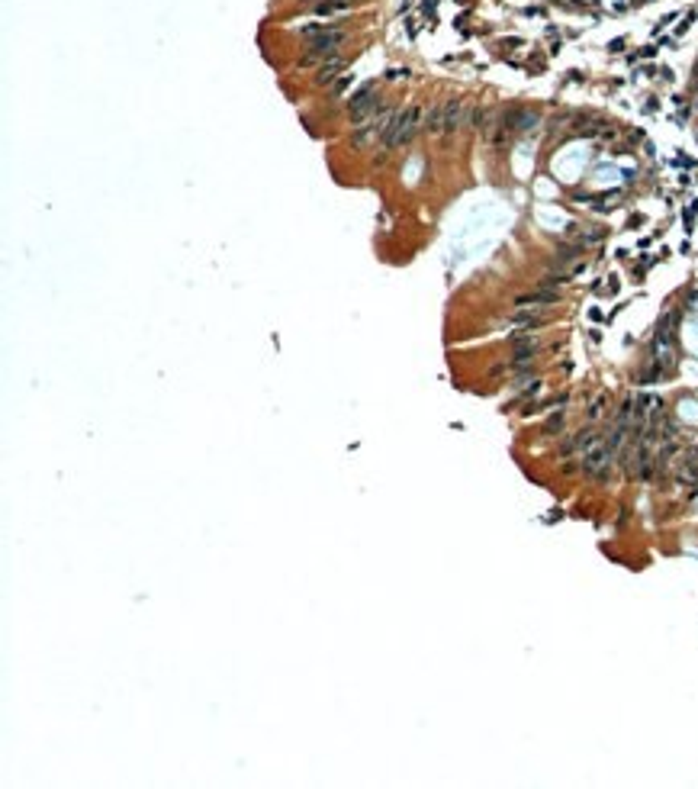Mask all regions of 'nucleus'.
Returning <instances> with one entry per match:
<instances>
[{
  "label": "nucleus",
  "instance_id": "f03ea898",
  "mask_svg": "<svg viewBox=\"0 0 698 789\" xmlns=\"http://www.w3.org/2000/svg\"><path fill=\"white\" fill-rule=\"evenodd\" d=\"M611 458H615V454H611V448L599 438V442H595L589 451H583V470L589 474V477L605 480V477H608V467H611Z\"/></svg>",
  "mask_w": 698,
  "mask_h": 789
},
{
  "label": "nucleus",
  "instance_id": "7ed1b4c3",
  "mask_svg": "<svg viewBox=\"0 0 698 789\" xmlns=\"http://www.w3.org/2000/svg\"><path fill=\"white\" fill-rule=\"evenodd\" d=\"M341 33L338 29H325V33H318L316 39H312L309 45V55L303 58V65H312V62H322V58H335V49L341 45Z\"/></svg>",
  "mask_w": 698,
  "mask_h": 789
},
{
  "label": "nucleus",
  "instance_id": "39448f33",
  "mask_svg": "<svg viewBox=\"0 0 698 789\" xmlns=\"http://www.w3.org/2000/svg\"><path fill=\"white\" fill-rule=\"evenodd\" d=\"M460 119H463V103H460V100H448L444 110H441V133L444 135L454 133V129L460 126Z\"/></svg>",
  "mask_w": 698,
  "mask_h": 789
},
{
  "label": "nucleus",
  "instance_id": "20e7f679",
  "mask_svg": "<svg viewBox=\"0 0 698 789\" xmlns=\"http://www.w3.org/2000/svg\"><path fill=\"white\" fill-rule=\"evenodd\" d=\"M377 107H380V97H377V88H373V84H367L361 94H354L351 97V116L354 119H361V116H367Z\"/></svg>",
  "mask_w": 698,
  "mask_h": 789
},
{
  "label": "nucleus",
  "instance_id": "9b49d317",
  "mask_svg": "<svg viewBox=\"0 0 698 789\" xmlns=\"http://www.w3.org/2000/svg\"><path fill=\"white\" fill-rule=\"evenodd\" d=\"M386 78H389V81H399V78H406V72H399V68H393V72H389Z\"/></svg>",
  "mask_w": 698,
  "mask_h": 789
},
{
  "label": "nucleus",
  "instance_id": "423d86ee",
  "mask_svg": "<svg viewBox=\"0 0 698 789\" xmlns=\"http://www.w3.org/2000/svg\"><path fill=\"white\" fill-rule=\"evenodd\" d=\"M341 68H345V65H341V58H328V65H322V68H318L316 84H322V88H325V84H332V81L341 74Z\"/></svg>",
  "mask_w": 698,
  "mask_h": 789
},
{
  "label": "nucleus",
  "instance_id": "f257e3e1",
  "mask_svg": "<svg viewBox=\"0 0 698 789\" xmlns=\"http://www.w3.org/2000/svg\"><path fill=\"white\" fill-rule=\"evenodd\" d=\"M418 129H422V107H409L402 113H393L380 142H383V149H399V145L412 142L418 135Z\"/></svg>",
  "mask_w": 698,
  "mask_h": 789
},
{
  "label": "nucleus",
  "instance_id": "f8f14e48",
  "mask_svg": "<svg viewBox=\"0 0 698 789\" xmlns=\"http://www.w3.org/2000/svg\"><path fill=\"white\" fill-rule=\"evenodd\" d=\"M608 3H618V7H621V3H624V0H608Z\"/></svg>",
  "mask_w": 698,
  "mask_h": 789
},
{
  "label": "nucleus",
  "instance_id": "0eeeda50",
  "mask_svg": "<svg viewBox=\"0 0 698 789\" xmlns=\"http://www.w3.org/2000/svg\"><path fill=\"white\" fill-rule=\"evenodd\" d=\"M525 306V303H534V306H540V303H557V293H550V290H544V293H531V297H522L518 300Z\"/></svg>",
  "mask_w": 698,
  "mask_h": 789
},
{
  "label": "nucleus",
  "instance_id": "1a4fd4ad",
  "mask_svg": "<svg viewBox=\"0 0 698 789\" xmlns=\"http://www.w3.org/2000/svg\"><path fill=\"white\" fill-rule=\"evenodd\" d=\"M602 406H605V399H595L593 409H589V419H599V416H602Z\"/></svg>",
  "mask_w": 698,
  "mask_h": 789
},
{
  "label": "nucleus",
  "instance_id": "6e6552de",
  "mask_svg": "<svg viewBox=\"0 0 698 789\" xmlns=\"http://www.w3.org/2000/svg\"><path fill=\"white\" fill-rule=\"evenodd\" d=\"M560 426H563V413H554V416L547 419V426H544V432H547V435H554V432H557Z\"/></svg>",
  "mask_w": 698,
  "mask_h": 789
},
{
  "label": "nucleus",
  "instance_id": "9d476101",
  "mask_svg": "<svg viewBox=\"0 0 698 789\" xmlns=\"http://www.w3.org/2000/svg\"><path fill=\"white\" fill-rule=\"evenodd\" d=\"M348 84H351V78H341V81H338V88H335V94H345Z\"/></svg>",
  "mask_w": 698,
  "mask_h": 789
}]
</instances>
